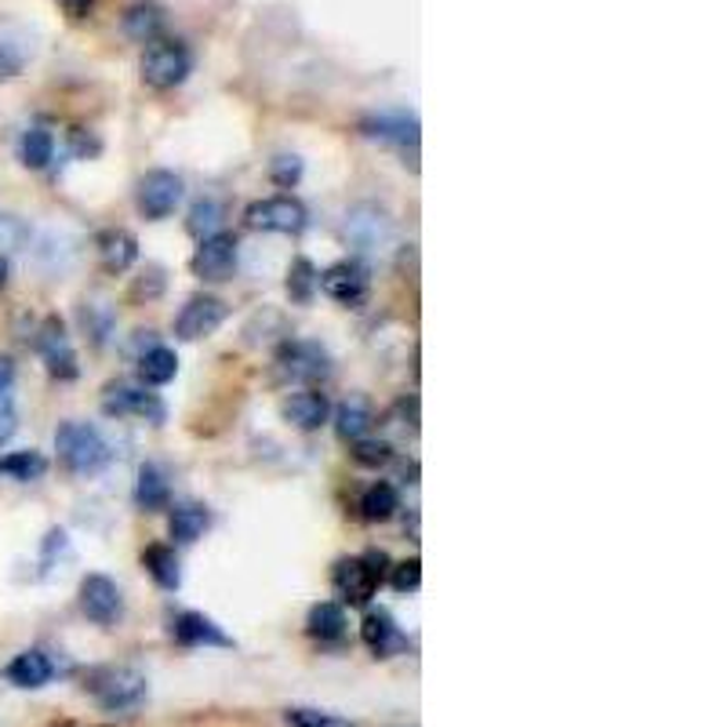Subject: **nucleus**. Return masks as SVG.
Masks as SVG:
<instances>
[{"instance_id": "obj_41", "label": "nucleus", "mask_w": 727, "mask_h": 727, "mask_svg": "<svg viewBox=\"0 0 727 727\" xmlns=\"http://www.w3.org/2000/svg\"><path fill=\"white\" fill-rule=\"evenodd\" d=\"M4 284H8V258L0 255V288H4Z\"/></svg>"}, {"instance_id": "obj_36", "label": "nucleus", "mask_w": 727, "mask_h": 727, "mask_svg": "<svg viewBox=\"0 0 727 727\" xmlns=\"http://www.w3.org/2000/svg\"><path fill=\"white\" fill-rule=\"evenodd\" d=\"M299 175H302V161L299 157H277V161H273V182H277V186H295V182H299Z\"/></svg>"}, {"instance_id": "obj_29", "label": "nucleus", "mask_w": 727, "mask_h": 727, "mask_svg": "<svg viewBox=\"0 0 727 727\" xmlns=\"http://www.w3.org/2000/svg\"><path fill=\"white\" fill-rule=\"evenodd\" d=\"M175 371H178V357H175L168 346L146 349L142 360H139V379H142L146 385H164V382H172Z\"/></svg>"}, {"instance_id": "obj_15", "label": "nucleus", "mask_w": 727, "mask_h": 727, "mask_svg": "<svg viewBox=\"0 0 727 727\" xmlns=\"http://www.w3.org/2000/svg\"><path fill=\"white\" fill-rule=\"evenodd\" d=\"M346 236L360 247V252L379 255L393 244V222L385 219L379 208H357L346 222Z\"/></svg>"}, {"instance_id": "obj_17", "label": "nucleus", "mask_w": 727, "mask_h": 727, "mask_svg": "<svg viewBox=\"0 0 727 727\" xmlns=\"http://www.w3.org/2000/svg\"><path fill=\"white\" fill-rule=\"evenodd\" d=\"M172 636L182 647H233L230 636L222 633V626L200 611H182L172 622Z\"/></svg>"}, {"instance_id": "obj_9", "label": "nucleus", "mask_w": 727, "mask_h": 727, "mask_svg": "<svg viewBox=\"0 0 727 727\" xmlns=\"http://www.w3.org/2000/svg\"><path fill=\"white\" fill-rule=\"evenodd\" d=\"M379 582H382V578L368 564V556H346V561H338L335 572H332L335 593L343 597L346 604H354V608L371 604V597H374V589H379Z\"/></svg>"}, {"instance_id": "obj_5", "label": "nucleus", "mask_w": 727, "mask_h": 727, "mask_svg": "<svg viewBox=\"0 0 727 727\" xmlns=\"http://www.w3.org/2000/svg\"><path fill=\"white\" fill-rule=\"evenodd\" d=\"M244 222L263 233H302L310 215L295 197H266L244 211Z\"/></svg>"}, {"instance_id": "obj_10", "label": "nucleus", "mask_w": 727, "mask_h": 727, "mask_svg": "<svg viewBox=\"0 0 727 727\" xmlns=\"http://www.w3.org/2000/svg\"><path fill=\"white\" fill-rule=\"evenodd\" d=\"M81 611L99 626H113L124 615L120 586L109 575H88L81 582Z\"/></svg>"}, {"instance_id": "obj_11", "label": "nucleus", "mask_w": 727, "mask_h": 727, "mask_svg": "<svg viewBox=\"0 0 727 727\" xmlns=\"http://www.w3.org/2000/svg\"><path fill=\"white\" fill-rule=\"evenodd\" d=\"M182 200V178L175 172H150L139 182V211L150 222L168 219Z\"/></svg>"}, {"instance_id": "obj_20", "label": "nucleus", "mask_w": 727, "mask_h": 727, "mask_svg": "<svg viewBox=\"0 0 727 727\" xmlns=\"http://www.w3.org/2000/svg\"><path fill=\"white\" fill-rule=\"evenodd\" d=\"M164 8L161 4H150V0H139V4H131L128 11H124V19H120V26H124V33L135 41V44H153V41H161L164 37Z\"/></svg>"}, {"instance_id": "obj_8", "label": "nucleus", "mask_w": 727, "mask_h": 727, "mask_svg": "<svg viewBox=\"0 0 727 727\" xmlns=\"http://www.w3.org/2000/svg\"><path fill=\"white\" fill-rule=\"evenodd\" d=\"M230 316V305L215 295H193V299L182 305V313L175 316V335L186 338V343H197V338H208L211 332H219L222 321Z\"/></svg>"}, {"instance_id": "obj_21", "label": "nucleus", "mask_w": 727, "mask_h": 727, "mask_svg": "<svg viewBox=\"0 0 727 727\" xmlns=\"http://www.w3.org/2000/svg\"><path fill=\"white\" fill-rule=\"evenodd\" d=\"M99 263L106 273H124L135 266V258H139V241L128 233V230H106L99 233Z\"/></svg>"}, {"instance_id": "obj_27", "label": "nucleus", "mask_w": 727, "mask_h": 727, "mask_svg": "<svg viewBox=\"0 0 727 727\" xmlns=\"http://www.w3.org/2000/svg\"><path fill=\"white\" fill-rule=\"evenodd\" d=\"M371 426H374V415H371L368 401H360V396H354V401H346L343 407H338L335 429H338V437L343 440H364Z\"/></svg>"}, {"instance_id": "obj_34", "label": "nucleus", "mask_w": 727, "mask_h": 727, "mask_svg": "<svg viewBox=\"0 0 727 727\" xmlns=\"http://www.w3.org/2000/svg\"><path fill=\"white\" fill-rule=\"evenodd\" d=\"M284 720L288 727H354L349 720L335 717V713H321V709H305V706H295L284 713Z\"/></svg>"}, {"instance_id": "obj_39", "label": "nucleus", "mask_w": 727, "mask_h": 727, "mask_svg": "<svg viewBox=\"0 0 727 727\" xmlns=\"http://www.w3.org/2000/svg\"><path fill=\"white\" fill-rule=\"evenodd\" d=\"M55 4H59L70 19H88L91 8H95V0H55Z\"/></svg>"}, {"instance_id": "obj_6", "label": "nucleus", "mask_w": 727, "mask_h": 727, "mask_svg": "<svg viewBox=\"0 0 727 727\" xmlns=\"http://www.w3.org/2000/svg\"><path fill=\"white\" fill-rule=\"evenodd\" d=\"M102 412L106 415H135L142 418V423H164L168 418V407L157 393H146L139 385H124V382H113L106 385V393H102Z\"/></svg>"}, {"instance_id": "obj_4", "label": "nucleus", "mask_w": 727, "mask_h": 727, "mask_svg": "<svg viewBox=\"0 0 727 727\" xmlns=\"http://www.w3.org/2000/svg\"><path fill=\"white\" fill-rule=\"evenodd\" d=\"M273 368H277L284 382H316L332 371V364H327V354L316 343H299V338H291V343H284L277 349Z\"/></svg>"}, {"instance_id": "obj_7", "label": "nucleus", "mask_w": 727, "mask_h": 727, "mask_svg": "<svg viewBox=\"0 0 727 727\" xmlns=\"http://www.w3.org/2000/svg\"><path fill=\"white\" fill-rule=\"evenodd\" d=\"M189 269H193V277H200L208 284L230 280L233 269H236V236L233 233L204 236L200 247L189 258Z\"/></svg>"}, {"instance_id": "obj_22", "label": "nucleus", "mask_w": 727, "mask_h": 727, "mask_svg": "<svg viewBox=\"0 0 727 727\" xmlns=\"http://www.w3.org/2000/svg\"><path fill=\"white\" fill-rule=\"evenodd\" d=\"M208 528H211V513L200 503H182L172 509V539L178 545L197 542Z\"/></svg>"}, {"instance_id": "obj_26", "label": "nucleus", "mask_w": 727, "mask_h": 727, "mask_svg": "<svg viewBox=\"0 0 727 727\" xmlns=\"http://www.w3.org/2000/svg\"><path fill=\"white\" fill-rule=\"evenodd\" d=\"M305 630L316 641H343L346 633V611L332 604V600H324V604H313L310 608V619H305Z\"/></svg>"}, {"instance_id": "obj_13", "label": "nucleus", "mask_w": 727, "mask_h": 727, "mask_svg": "<svg viewBox=\"0 0 727 727\" xmlns=\"http://www.w3.org/2000/svg\"><path fill=\"white\" fill-rule=\"evenodd\" d=\"M37 349L44 354V360H48V371L55 374V379H62V382L77 379V371L81 368H77V354H73L70 338H66V327L59 316H48V321L41 324Z\"/></svg>"}, {"instance_id": "obj_23", "label": "nucleus", "mask_w": 727, "mask_h": 727, "mask_svg": "<svg viewBox=\"0 0 727 727\" xmlns=\"http://www.w3.org/2000/svg\"><path fill=\"white\" fill-rule=\"evenodd\" d=\"M142 564L161 589H178L182 586V564H178L172 545H150V550L142 553Z\"/></svg>"}, {"instance_id": "obj_28", "label": "nucleus", "mask_w": 727, "mask_h": 727, "mask_svg": "<svg viewBox=\"0 0 727 727\" xmlns=\"http://www.w3.org/2000/svg\"><path fill=\"white\" fill-rule=\"evenodd\" d=\"M19 157H22V164L33 168V172L48 168V164H51V157H55V139H51V131H48V128H26V131H22V139H19Z\"/></svg>"}, {"instance_id": "obj_12", "label": "nucleus", "mask_w": 727, "mask_h": 727, "mask_svg": "<svg viewBox=\"0 0 727 727\" xmlns=\"http://www.w3.org/2000/svg\"><path fill=\"white\" fill-rule=\"evenodd\" d=\"M316 288L338 305H360L368 299V269L360 263H335L316 277Z\"/></svg>"}, {"instance_id": "obj_19", "label": "nucleus", "mask_w": 727, "mask_h": 727, "mask_svg": "<svg viewBox=\"0 0 727 727\" xmlns=\"http://www.w3.org/2000/svg\"><path fill=\"white\" fill-rule=\"evenodd\" d=\"M4 677L15 688L37 691V688H44L55 677V662L48 658V651H37V647H30V651H22V655L11 658L8 669H4Z\"/></svg>"}, {"instance_id": "obj_25", "label": "nucleus", "mask_w": 727, "mask_h": 727, "mask_svg": "<svg viewBox=\"0 0 727 727\" xmlns=\"http://www.w3.org/2000/svg\"><path fill=\"white\" fill-rule=\"evenodd\" d=\"M396 509H401V495H396V487L385 484V481L371 484L368 492H364V498H360V517L371 520V524H382V520H390Z\"/></svg>"}, {"instance_id": "obj_16", "label": "nucleus", "mask_w": 727, "mask_h": 727, "mask_svg": "<svg viewBox=\"0 0 727 727\" xmlns=\"http://www.w3.org/2000/svg\"><path fill=\"white\" fill-rule=\"evenodd\" d=\"M360 641L371 647L379 658H390L396 651L407 647V636L401 633V626L393 622V615L385 608H371L360 622Z\"/></svg>"}, {"instance_id": "obj_37", "label": "nucleus", "mask_w": 727, "mask_h": 727, "mask_svg": "<svg viewBox=\"0 0 727 727\" xmlns=\"http://www.w3.org/2000/svg\"><path fill=\"white\" fill-rule=\"evenodd\" d=\"M26 62V55L19 48H11V41H0V77H15Z\"/></svg>"}, {"instance_id": "obj_14", "label": "nucleus", "mask_w": 727, "mask_h": 727, "mask_svg": "<svg viewBox=\"0 0 727 727\" xmlns=\"http://www.w3.org/2000/svg\"><path fill=\"white\" fill-rule=\"evenodd\" d=\"M360 131L368 135V139H379V142H390L396 150H407V146H418V117L407 109H393V113H374V117H364L360 120Z\"/></svg>"}, {"instance_id": "obj_35", "label": "nucleus", "mask_w": 727, "mask_h": 727, "mask_svg": "<svg viewBox=\"0 0 727 727\" xmlns=\"http://www.w3.org/2000/svg\"><path fill=\"white\" fill-rule=\"evenodd\" d=\"M418 582H423V564H418V556L393 567V589L396 593H415Z\"/></svg>"}, {"instance_id": "obj_18", "label": "nucleus", "mask_w": 727, "mask_h": 727, "mask_svg": "<svg viewBox=\"0 0 727 727\" xmlns=\"http://www.w3.org/2000/svg\"><path fill=\"white\" fill-rule=\"evenodd\" d=\"M327 415H332V404H327V396L321 390H302L284 401V418L302 429V434H313V429H321L327 423Z\"/></svg>"}, {"instance_id": "obj_32", "label": "nucleus", "mask_w": 727, "mask_h": 727, "mask_svg": "<svg viewBox=\"0 0 727 727\" xmlns=\"http://www.w3.org/2000/svg\"><path fill=\"white\" fill-rule=\"evenodd\" d=\"M316 277L321 273L313 269V263H305V258H295L291 263V273H288V295H291V302H310L313 299V291H316Z\"/></svg>"}, {"instance_id": "obj_38", "label": "nucleus", "mask_w": 727, "mask_h": 727, "mask_svg": "<svg viewBox=\"0 0 727 727\" xmlns=\"http://www.w3.org/2000/svg\"><path fill=\"white\" fill-rule=\"evenodd\" d=\"M15 429H19V415H15V407H11V401L4 396V401H0V445L11 440Z\"/></svg>"}, {"instance_id": "obj_2", "label": "nucleus", "mask_w": 727, "mask_h": 727, "mask_svg": "<svg viewBox=\"0 0 727 727\" xmlns=\"http://www.w3.org/2000/svg\"><path fill=\"white\" fill-rule=\"evenodd\" d=\"M55 448H59V459L70 473H99L102 465L109 462V445L106 437L99 434L95 426L88 423H66L55 434Z\"/></svg>"}, {"instance_id": "obj_40", "label": "nucleus", "mask_w": 727, "mask_h": 727, "mask_svg": "<svg viewBox=\"0 0 727 727\" xmlns=\"http://www.w3.org/2000/svg\"><path fill=\"white\" fill-rule=\"evenodd\" d=\"M11 382H15V360L11 357H0V401L11 393Z\"/></svg>"}, {"instance_id": "obj_3", "label": "nucleus", "mask_w": 727, "mask_h": 727, "mask_svg": "<svg viewBox=\"0 0 727 727\" xmlns=\"http://www.w3.org/2000/svg\"><path fill=\"white\" fill-rule=\"evenodd\" d=\"M91 695L106 713H131L146 699V677L135 673V669H106L91 684Z\"/></svg>"}, {"instance_id": "obj_33", "label": "nucleus", "mask_w": 727, "mask_h": 727, "mask_svg": "<svg viewBox=\"0 0 727 727\" xmlns=\"http://www.w3.org/2000/svg\"><path fill=\"white\" fill-rule=\"evenodd\" d=\"M390 459H393V448L385 445V440H371V437L354 440V462L364 465V470H379V465H385Z\"/></svg>"}, {"instance_id": "obj_24", "label": "nucleus", "mask_w": 727, "mask_h": 727, "mask_svg": "<svg viewBox=\"0 0 727 727\" xmlns=\"http://www.w3.org/2000/svg\"><path fill=\"white\" fill-rule=\"evenodd\" d=\"M168 498H172V492H168L164 473L157 470V465H142L139 481H135V503H139V509H146V513H157V509L168 506Z\"/></svg>"}, {"instance_id": "obj_30", "label": "nucleus", "mask_w": 727, "mask_h": 727, "mask_svg": "<svg viewBox=\"0 0 727 727\" xmlns=\"http://www.w3.org/2000/svg\"><path fill=\"white\" fill-rule=\"evenodd\" d=\"M0 473L11 476V481H41L44 473H48V459H44L41 451H11L0 459Z\"/></svg>"}, {"instance_id": "obj_31", "label": "nucleus", "mask_w": 727, "mask_h": 727, "mask_svg": "<svg viewBox=\"0 0 727 727\" xmlns=\"http://www.w3.org/2000/svg\"><path fill=\"white\" fill-rule=\"evenodd\" d=\"M219 226H222V204H219V200L204 197V200H197V204H193V211H189V222H186V230H189L193 236H197V241H204V236H215V233H222Z\"/></svg>"}, {"instance_id": "obj_1", "label": "nucleus", "mask_w": 727, "mask_h": 727, "mask_svg": "<svg viewBox=\"0 0 727 727\" xmlns=\"http://www.w3.org/2000/svg\"><path fill=\"white\" fill-rule=\"evenodd\" d=\"M193 73V51L186 41L175 37H161L153 44H146L142 51V81L157 88V91H172L178 84H186V77Z\"/></svg>"}]
</instances>
